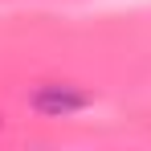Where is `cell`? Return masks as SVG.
<instances>
[{"label": "cell", "instance_id": "6da1fadb", "mask_svg": "<svg viewBox=\"0 0 151 151\" xmlns=\"http://www.w3.org/2000/svg\"><path fill=\"white\" fill-rule=\"evenodd\" d=\"M29 106L37 110V114H49V119H65V114H78V110H86L90 98L74 90V86H41V90H33V98Z\"/></svg>", "mask_w": 151, "mask_h": 151}]
</instances>
